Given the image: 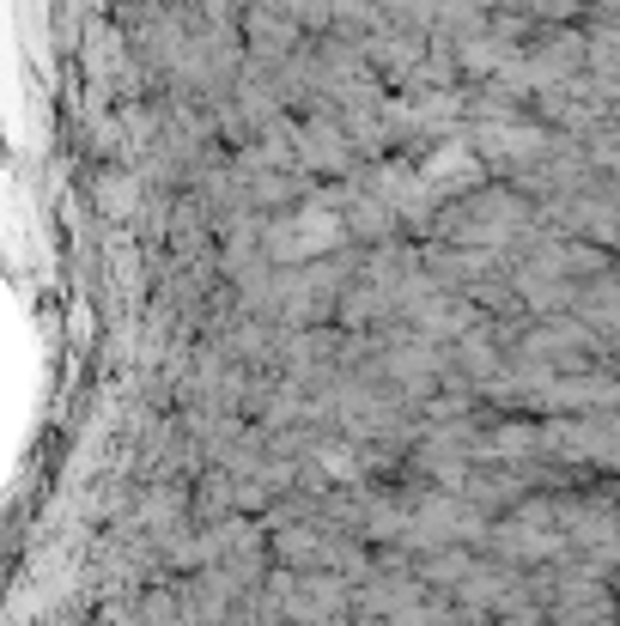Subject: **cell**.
Returning <instances> with one entry per match:
<instances>
[{"label": "cell", "mask_w": 620, "mask_h": 626, "mask_svg": "<svg viewBox=\"0 0 620 626\" xmlns=\"http://www.w3.org/2000/svg\"><path fill=\"white\" fill-rule=\"evenodd\" d=\"M329 475H341V481H353V456H347V450H329Z\"/></svg>", "instance_id": "1"}]
</instances>
